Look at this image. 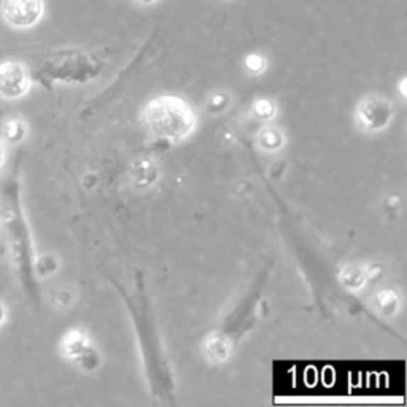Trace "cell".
Returning <instances> with one entry per match:
<instances>
[{
	"mask_svg": "<svg viewBox=\"0 0 407 407\" xmlns=\"http://www.w3.org/2000/svg\"><path fill=\"white\" fill-rule=\"evenodd\" d=\"M245 67L253 73H260L264 70V67H266V59H264L261 54L258 53H252L248 54L245 58Z\"/></svg>",
	"mask_w": 407,
	"mask_h": 407,
	"instance_id": "8992f818",
	"label": "cell"
},
{
	"mask_svg": "<svg viewBox=\"0 0 407 407\" xmlns=\"http://www.w3.org/2000/svg\"><path fill=\"white\" fill-rule=\"evenodd\" d=\"M2 15L6 23L18 29L32 27L43 15V0H4Z\"/></svg>",
	"mask_w": 407,
	"mask_h": 407,
	"instance_id": "3957f363",
	"label": "cell"
},
{
	"mask_svg": "<svg viewBox=\"0 0 407 407\" xmlns=\"http://www.w3.org/2000/svg\"><path fill=\"white\" fill-rule=\"evenodd\" d=\"M4 315H5V312H4V307H2V304H0V322L4 320Z\"/></svg>",
	"mask_w": 407,
	"mask_h": 407,
	"instance_id": "30bf717a",
	"label": "cell"
},
{
	"mask_svg": "<svg viewBox=\"0 0 407 407\" xmlns=\"http://www.w3.org/2000/svg\"><path fill=\"white\" fill-rule=\"evenodd\" d=\"M4 161H5V154H4V150H2V148H0V166L4 164Z\"/></svg>",
	"mask_w": 407,
	"mask_h": 407,
	"instance_id": "9c48e42d",
	"label": "cell"
},
{
	"mask_svg": "<svg viewBox=\"0 0 407 407\" xmlns=\"http://www.w3.org/2000/svg\"><path fill=\"white\" fill-rule=\"evenodd\" d=\"M359 118H361L364 126L371 129L382 127L386 123V120L390 118L388 102L379 97L364 100L361 108H359Z\"/></svg>",
	"mask_w": 407,
	"mask_h": 407,
	"instance_id": "5b68a950",
	"label": "cell"
},
{
	"mask_svg": "<svg viewBox=\"0 0 407 407\" xmlns=\"http://www.w3.org/2000/svg\"><path fill=\"white\" fill-rule=\"evenodd\" d=\"M135 2H137L142 6H152V5H154L156 2H158V0H135Z\"/></svg>",
	"mask_w": 407,
	"mask_h": 407,
	"instance_id": "ba28073f",
	"label": "cell"
},
{
	"mask_svg": "<svg viewBox=\"0 0 407 407\" xmlns=\"http://www.w3.org/2000/svg\"><path fill=\"white\" fill-rule=\"evenodd\" d=\"M147 123L159 137L179 140L191 132L194 115L185 100L164 96L152 100L145 110Z\"/></svg>",
	"mask_w": 407,
	"mask_h": 407,
	"instance_id": "7a4b0ae2",
	"label": "cell"
},
{
	"mask_svg": "<svg viewBox=\"0 0 407 407\" xmlns=\"http://www.w3.org/2000/svg\"><path fill=\"white\" fill-rule=\"evenodd\" d=\"M31 77L21 63L9 60L0 64V97L18 99L27 92Z\"/></svg>",
	"mask_w": 407,
	"mask_h": 407,
	"instance_id": "277c9868",
	"label": "cell"
},
{
	"mask_svg": "<svg viewBox=\"0 0 407 407\" xmlns=\"http://www.w3.org/2000/svg\"><path fill=\"white\" fill-rule=\"evenodd\" d=\"M19 166H21V154L16 152L0 174V228H2L11 264L26 296L31 302L38 304L37 266L31 231L21 202Z\"/></svg>",
	"mask_w": 407,
	"mask_h": 407,
	"instance_id": "6da1fadb",
	"label": "cell"
},
{
	"mask_svg": "<svg viewBox=\"0 0 407 407\" xmlns=\"http://www.w3.org/2000/svg\"><path fill=\"white\" fill-rule=\"evenodd\" d=\"M225 2H229V0H225Z\"/></svg>",
	"mask_w": 407,
	"mask_h": 407,
	"instance_id": "8fae6325",
	"label": "cell"
},
{
	"mask_svg": "<svg viewBox=\"0 0 407 407\" xmlns=\"http://www.w3.org/2000/svg\"><path fill=\"white\" fill-rule=\"evenodd\" d=\"M5 134H6V137L10 139V142L21 140L23 135H24V125L21 123V121H18V120L11 121V123L6 126Z\"/></svg>",
	"mask_w": 407,
	"mask_h": 407,
	"instance_id": "52a82bcc",
	"label": "cell"
}]
</instances>
